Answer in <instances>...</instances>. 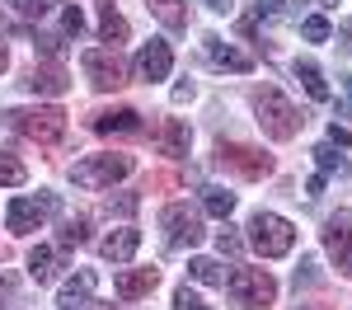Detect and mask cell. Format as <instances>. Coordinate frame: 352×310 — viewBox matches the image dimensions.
Returning <instances> with one entry per match:
<instances>
[{"label":"cell","instance_id":"cell-21","mask_svg":"<svg viewBox=\"0 0 352 310\" xmlns=\"http://www.w3.org/2000/svg\"><path fill=\"white\" fill-rule=\"evenodd\" d=\"M127 33H132V28H127V19L113 10L109 0H104V5H99V38H104L109 47H118V43H127Z\"/></svg>","mask_w":352,"mask_h":310},{"label":"cell","instance_id":"cell-23","mask_svg":"<svg viewBox=\"0 0 352 310\" xmlns=\"http://www.w3.org/2000/svg\"><path fill=\"white\" fill-rule=\"evenodd\" d=\"M188 278L202 282V287H226V268H221L217 258H192V263H188Z\"/></svg>","mask_w":352,"mask_h":310},{"label":"cell","instance_id":"cell-18","mask_svg":"<svg viewBox=\"0 0 352 310\" xmlns=\"http://www.w3.org/2000/svg\"><path fill=\"white\" fill-rule=\"evenodd\" d=\"M136 245H141V230L136 225H122V230H113V235H104V245H99V254L109 258V263H127L136 254Z\"/></svg>","mask_w":352,"mask_h":310},{"label":"cell","instance_id":"cell-45","mask_svg":"<svg viewBox=\"0 0 352 310\" xmlns=\"http://www.w3.org/2000/svg\"><path fill=\"white\" fill-rule=\"evenodd\" d=\"M300 310H310V306H300Z\"/></svg>","mask_w":352,"mask_h":310},{"label":"cell","instance_id":"cell-28","mask_svg":"<svg viewBox=\"0 0 352 310\" xmlns=\"http://www.w3.org/2000/svg\"><path fill=\"white\" fill-rule=\"evenodd\" d=\"M315 160H320V169H324V174H338V179L348 174V160H343L329 141H324V146H315Z\"/></svg>","mask_w":352,"mask_h":310},{"label":"cell","instance_id":"cell-26","mask_svg":"<svg viewBox=\"0 0 352 310\" xmlns=\"http://www.w3.org/2000/svg\"><path fill=\"white\" fill-rule=\"evenodd\" d=\"M24 179H28V169L19 165V160H14L10 151H0V184H5V188H19Z\"/></svg>","mask_w":352,"mask_h":310},{"label":"cell","instance_id":"cell-25","mask_svg":"<svg viewBox=\"0 0 352 310\" xmlns=\"http://www.w3.org/2000/svg\"><path fill=\"white\" fill-rule=\"evenodd\" d=\"M202 207H207L212 217H221V221H226V217L235 212V193H230V188H217V184H212V188H202Z\"/></svg>","mask_w":352,"mask_h":310},{"label":"cell","instance_id":"cell-5","mask_svg":"<svg viewBox=\"0 0 352 310\" xmlns=\"http://www.w3.org/2000/svg\"><path fill=\"white\" fill-rule=\"evenodd\" d=\"M226 291H230V301L240 310H263L277 301V282H272L268 268H235L226 278Z\"/></svg>","mask_w":352,"mask_h":310},{"label":"cell","instance_id":"cell-27","mask_svg":"<svg viewBox=\"0 0 352 310\" xmlns=\"http://www.w3.org/2000/svg\"><path fill=\"white\" fill-rule=\"evenodd\" d=\"M329 33H333V28H329L324 14H305V19H300V38H305V43H329Z\"/></svg>","mask_w":352,"mask_h":310},{"label":"cell","instance_id":"cell-30","mask_svg":"<svg viewBox=\"0 0 352 310\" xmlns=\"http://www.w3.org/2000/svg\"><path fill=\"white\" fill-rule=\"evenodd\" d=\"M217 250L226 254V258H240L244 240H240V235H235V230H230V225H226V230H221V235H217Z\"/></svg>","mask_w":352,"mask_h":310},{"label":"cell","instance_id":"cell-37","mask_svg":"<svg viewBox=\"0 0 352 310\" xmlns=\"http://www.w3.org/2000/svg\"><path fill=\"white\" fill-rule=\"evenodd\" d=\"M329 146H352V132H348V127H338V122H333V127H329Z\"/></svg>","mask_w":352,"mask_h":310},{"label":"cell","instance_id":"cell-16","mask_svg":"<svg viewBox=\"0 0 352 310\" xmlns=\"http://www.w3.org/2000/svg\"><path fill=\"white\" fill-rule=\"evenodd\" d=\"M89 127H94L99 137H132V132H141V113H136V109L94 113V118H89Z\"/></svg>","mask_w":352,"mask_h":310},{"label":"cell","instance_id":"cell-2","mask_svg":"<svg viewBox=\"0 0 352 310\" xmlns=\"http://www.w3.org/2000/svg\"><path fill=\"white\" fill-rule=\"evenodd\" d=\"M254 113H258V127H263L272 141H292L300 127H305V113H300L282 89H272V85L254 94Z\"/></svg>","mask_w":352,"mask_h":310},{"label":"cell","instance_id":"cell-12","mask_svg":"<svg viewBox=\"0 0 352 310\" xmlns=\"http://www.w3.org/2000/svg\"><path fill=\"white\" fill-rule=\"evenodd\" d=\"M169 66H174V52H169V43H164V38H151V43L136 52V76H141V80H151V85L164 80V76H169Z\"/></svg>","mask_w":352,"mask_h":310},{"label":"cell","instance_id":"cell-29","mask_svg":"<svg viewBox=\"0 0 352 310\" xmlns=\"http://www.w3.org/2000/svg\"><path fill=\"white\" fill-rule=\"evenodd\" d=\"M52 5H56V0H10V10H14V14H24V19H43Z\"/></svg>","mask_w":352,"mask_h":310},{"label":"cell","instance_id":"cell-11","mask_svg":"<svg viewBox=\"0 0 352 310\" xmlns=\"http://www.w3.org/2000/svg\"><path fill=\"white\" fill-rule=\"evenodd\" d=\"M324 250L333 254L338 273L352 278V212H338V217L324 221Z\"/></svg>","mask_w":352,"mask_h":310},{"label":"cell","instance_id":"cell-8","mask_svg":"<svg viewBox=\"0 0 352 310\" xmlns=\"http://www.w3.org/2000/svg\"><path fill=\"white\" fill-rule=\"evenodd\" d=\"M80 66H85V80L94 85V89H104V94L127 85V61L118 56V47H89L80 56Z\"/></svg>","mask_w":352,"mask_h":310},{"label":"cell","instance_id":"cell-4","mask_svg":"<svg viewBox=\"0 0 352 310\" xmlns=\"http://www.w3.org/2000/svg\"><path fill=\"white\" fill-rule=\"evenodd\" d=\"M249 245L263 254V258H282V254L296 250V225L277 212H254L249 217Z\"/></svg>","mask_w":352,"mask_h":310},{"label":"cell","instance_id":"cell-40","mask_svg":"<svg viewBox=\"0 0 352 310\" xmlns=\"http://www.w3.org/2000/svg\"><path fill=\"white\" fill-rule=\"evenodd\" d=\"M338 38H343V52H352V19L343 28H338Z\"/></svg>","mask_w":352,"mask_h":310},{"label":"cell","instance_id":"cell-42","mask_svg":"<svg viewBox=\"0 0 352 310\" xmlns=\"http://www.w3.org/2000/svg\"><path fill=\"white\" fill-rule=\"evenodd\" d=\"M292 5H296V10H300V5H324V10H329V5H338V0H292Z\"/></svg>","mask_w":352,"mask_h":310},{"label":"cell","instance_id":"cell-1","mask_svg":"<svg viewBox=\"0 0 352 310\" xmlns=\"http://www.w3.org/2000/svg\"><path fill=\"white\" fill-rule=\"evenodd\" d=\"M136 169V160L127 151H99V155H85L71 165V184L85 188V193H99V188H113L118 179H127Z\"/></svg>","mask_w":352,"mask_h":310},{"label":"cell","instance_id":"cell-3","mask_svg":"<svg viewBox=\"0 0 352 310\" xmlns=\"http://www.w3.org/2000/svg\"><path fill=\"white\" fill-rule=\"evenodd\" d=\"M0 122L14 127L19 137L38 141V146H52V141L66 137V113L56 109V104H43V109H5Z\"/></svg>","mask_w":352,"mask_h":310},{"label":"cell","instance_id":"cell-31","mask_svg":"<svg viewBox=\"0 0 352 310\" xmlns=\"http://www.w3.org/2000/svg\"><path fill=\"white\" fill-rule=\"evenodd\" d=\"M38 47H43V56L61 61V56H66V38H61V33H43V38H38Z\"/></svg>","mask_w":352,"mask_h":310},{"label":"cell","instance_id":"cell-34","mask_svg":"<svg viewBox=\"0 0 352 310\" xmlns=\"http://www.w3.org/2000/svg\"><path fill=\"white\" fill-rule=\"evenodd\" d=\"M61 28H66V33H80V28H85L80 5H66V10H61Z\"/></svg>","mask_w":352,"mask_h":310},{"label":"cell","instance_id":"cell-13","mask_svg":"<svg viewBox=\"0 0 352 310\" xmlns=\"http://www.w3.org/2000/svg\"><path fill=\"white\" fill-rule=\"evenodd\" d=\"M155 282H160V268H122V273L113 278V296H118V301L151 296V291H155Z\"/></svg>","mask_w":352,"mask_h":310},{"label":"cell","instance_id":"cell-38","mask_svg":"<svg viewBox=\"0 0 352 310\" xmlns=\"http://www.w3.org/2000/svg\"><path fill=\"white\" fill-rule=\"evenodd\" d=\"M324 193V174H315V179H305V197H320Z\"/></svg>","mask_w":352,"mask_h":310},{"label":"cell","instance_id":"cell-44","mask_svg":"<svg viewBox=\"0 0 352 310\" xmlns=\"http://www.w3.org/2000/svg\"><path fill=\"white\" fill-rule=\"evenodd\" d=\"M85 310H113V306H99V301H89V306H85Z\"/></svg>","mask_w":352,"mask_h":310},{"label":"cell","instance_id":"cell-19","mask_svg":"<svg viewBox=\"0 0 352 310\" xmlns=\"http://www.w3.org/2000/svg\"><path fill=\"white\" fill-rule=\"evenodd\" d=\"M24 85L33 89V94H52V99L71 89V80H66V71H61V66H33Z\"/></svg>","mask_w":352,"mask_h":310},{"label":"cell","instance_id":"cell-39","mask_svg":"<svg viewBox=\"0 0 352 310\" xmlns=\"http://www.w3.org/2000/svg\"><path fill=\"white\" fill-rule=\"evenodd\" d=\"M192 99V80H184V85H174V104H188Z\"/></svg>","mask_w":352,"mask_h":310},{"label":"cell","instance_id":"cell-36","mask_svg":"<svg viewBox=\"0 0 352 310\" xmlns=\"http://www.w3.org/2000/svg\"><path fill=\"white\" fill-rule=\"evenodd\" d=\"M282 14V0H254V19H277Z\"/></svg>","mask_w":352,"mask_h":310},{"label":"cell","instance_id":"cell-41","mask_svg":"<svg viewBox=\"0 0 352 310\" xmlns=\"http://www.w3.org/2000/svg\"><path fill=\"white\" fill-rule=\"evenodd\" d=\"M207 5H212L217 14H230V10H235V0H207Z\"/></svg>","mask_w":352,"mask_h":310},{"label":"cell","instance_id":"cell-20","mask_svg":"<svg viewBox=\"0 0 352 310\" xmlns=\"http://www.w3.org/2000/svg\"><path fill=\"white\" fill-rule=\"evenodd\" d=\"M146 10H151L164 28H174V33L188 28V5H184V0H146Z\"/></svg>","mask_w":352,"mask_h":310},{"label":"cell","instance_id":"cell-14","mask_svg":"<svg viewBox=\"0 0 352 310\" xmlns=\"http://www.w3.org/2000/svg\"><path fill=\"white\" fill-rule=\"evenodd\" d=\"M94 287H99V273L94 268H80L76 278L61 287V296H56V310H85L94 301Z\"/></svg>","mask_w":352,"mask_h":310},{"label":"cell","instance_id":"cell-24","mask_svg":"<svg viewBox=\"0 0 352 310\" xmlns=\"http://www.w3.org/2000/svg\"><path fill=\"white\" fill-rule=\"evenodd\" d=\"M89 240V217H71V221H61V235H56V250H76Z\"/></svg>","mask_w":352,"mask_h":310},{"label":"cell","instance_id":"cell-43","mask_svg":"<svg viewBox=\"0 0 352 310\" xmlns=\"http://www.w3.org/2000/svg\"><path fill=\"white\" fill-rule=\"evenodd\" d=\"M10 66V52H5V38H0V71Z\"/></svg>","mask_w":352,"mask_h":310},{"label":"cell","instance_id":"cell-7","mask_svg":"<svg viewBox=\"0 0 352 310\" xmlns=\"http://www.w3.org/2000/svg\"><path fill=\"white\" fill-rule=\"evenodd\" d=\"M160 230H164V245L169 250H192V245H202V217L192 212L188 202H169L160 212Z\"/></svg>","mask_w":352,"mask_h":310},{"label":"cell","instance_id":"cell-17","mask_svg":"<svg viewBox=\"0 0 352 310\" xmlns=\"http://www.w3.org/2000/svg\"><path fill=\"white\" fill-rule=\"evenodd\" d=\"M56 273H61V250H52V245H38V250H28V278L38 282V287L56 282Z\"/></svg>","mask_w":352,"mask_h":310},{"label":"cell","instance_id":"cell-35","mask_svg":"<svg viewBox=\"0 0 352 310\" xmlns=\"http://www.w3.org/2000/svg\"><path fill=\"white\" fill-rule=\"evenodd\" d=\"M315 268H320L315 258H300V268H296V287H315V282H320V273H315Z\"/></svg>","mask_w":352,"mask_h":310},{"label":"cell","instance_id":"cell-6","mask_svg":"<svg viewBox=\"0 0 352 310\" xmlns=\"http://www.w3.org/2000/svg\"><path fill=\"white\" fill-rule=\"evenodd\" d=\"M61 212V197L56 193H38V197H10V207H5V230L10 235H28V230H38V225L56 217Z\"/></svg>","mask_w":352,"mask_h":310},{"label":"cell","instance_id":"cell-10","mask_svg":"<svg viewBox=\"0 0 352 310\" xmlns=\"http://www.w3.org/2000/svg\"><path fill=\"white\" fill-rule=\"evenodd\" d=\"M202 56H207L212 71H230V76H249V71H254V56L240 52V47H230L226 38H217V33L202 38Z\"/></svg>","mask_w":352,"mask_h":310},{"label":"cell","instance_id":"cell-22","mask_svg":"<svg viewBox=\"0 0 352 310\" xmlns=\"http://www.w3.org/2000/svg\"><path fill=\"white\" fill-rule=\"evenodd\" d=\"M292 71H296V80L305 85V94H310L315 104H329V85H324V76H320V66H315V61H296Z\"/></svg>","mask_w":352,"mask_h":310},{"label":"cell","instance_id":"cell-32","mask_svg":"<svg viewBox=\"0 0 352 310\" xmlns=\"http://www.w3.org/2000/svg\"><path fill=\"white\" fill-rule=\"evenodd\" d=\"M174 310H212V306H207V301H202L197 291H188V287H179V291H174Z\"/></svg>","mask_w":352,"mask_h":310},{"label":"cell","instance_id":"cell-46","mask_svg":"<svg viewBox=\"0 0 352 310\" xmlns=\"http://www.w3.org/2000/svg\"><path fill=\"white\" fill-rule=\"evenodd\" d=\"M0 310H5V306H0Z\"/></svg>","mask_w":352,"mask_h":310},{"label":"cell","instance_id":"cell-15","mask_svg":"<svg viewBox=\"0 0 352 310\" xmlns=\"http://www.w3.org/2000/svg\"><path fill=\"white\" fill-rule=\"evenodd\" d=\"M188 141H192V132H188L184 118H164L160 127H155V146H160V155H169V160H184L188 155Z\"/></svg>","mask_w":352,"mask_h":310},{"label":"cell","instance_id":"cell-9","mask_svg":"<svg viewBox=\"0 0 352 310\" xmlns=\"http://www.w3.org/2000/svg\"><path fill=\"white\" fill-rule=\"evenodd\" d=\"M217 165L235 169L240 179H268V174H272V155H263L258 146H240V141H226V146H217Z\"/></svg>","mask_w":352,"mask_h":310},{"label":"cell","instance_id":"cell-33","mask_svg":"<svg viewBox=\"0 0 352 310\" xmlns=\"http://www.w3.org/2000/svg\"><path fill=\"white\" fill-rule=\"evenodd\" d=\"M136 207H141V197H136V193H122V197H109V212H118V217H132Z\"/></svg>","mask_w":352,"mask_h":310}]
</instances>
